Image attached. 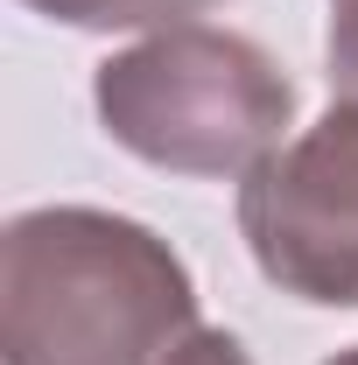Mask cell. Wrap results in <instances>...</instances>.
<instances>
[{
    "instance_id": "cell-1",
    "label": "cell",
    "mask_w": 358,
    "mask_h": 365,
    "mask_svg": "<svg viewBox=\"0 0 358 365\" xmlns=\"http://www.w3.org/2000/svg\"><path fill=\"white\" fill-rule=\"evenodd\" d=\"M197 323L183 253L140 218L43 204L0 232L7 365H169Z\"/></svg>"
},
{
    "instance_id": "cell-4",
    "label": "cell",
    "mask_w": 358,
    "mask_h": 365,
    "mask_svg": "<svg viewBox=\"0 0 358 365\" xmlns=\"http://www.w3.org/2000/svg\"><path fill=\"white\" fill-rule=\"evenodd\" d=\"M63 29H183L190 14L218 7V0H21Z\"/></svg>"
},
{
    "instance_id": "cell-2",
    "label": "cell",
    "mask_w": 358,
    "mask_h": 365,
    "mask_svg": "<svg viewBox=\"0 0 358 365\" xmlns=\"http://www.w3.org/2000/svg\"><path fill=\"white\" fill-rule=\"evenodd\" d=\"M98 127L169 176H253L295 127V85L253 36L155 29L91 78Z\"/></svg>"
},
{
    "instance_id": "cell-6",
    "label": "cell",
    "mask_w": 358,
    "mask_h": 365,
    "mask_svg": "<svg viewBox=\"0 0 358 365\" xmlns=\"http://www.w3.org/2000/svg\"><path fill=\"white\" fill-rule=\"evenodd\" d=\"M169 365H253V351H246L232 330H190Z\"/></svg>"
},
{
    "instance_id": "cell-3",
    "label": "cell",
    "mask_w": 358,
    "mask_h": 365,
    "mask_svg": "<svg viewBox=\"0 0 358 365\" xmlns=\"http://www.w3.org/2000/svg\"><path fill=\"white\" fill-rule=\"evenodd\" d=\"M239 239L281 295L358 309V98H337L239 182Z\"/></svg>"
},
{
    "instance_id": "cell-7",
    "label": "cell",
    "mask_w": 358,
    "mask_h": 365,
    "mask_svg": "<svg viewBox=\"0 0 358 365\" xmlns=\"http://www.w3.org/2000/svg\"><path fill=\"white\" fill-rule=\"evenodd\" d=\"M330 365H358V344H352V351H337V359H330Z\"/></svg>"
},
{
    "instance_id": "cell-5",
    "label": "cell",
    "mask_w": 358,
    "mask_h": 365,
    "mask_svg": "<svg viewBox=\"0 0 358 365\" xmlns=\"http://www.w3.org/2000/svg\"><path fill=\"white\" fill-rule=\"evenodd\" d=\"M330 91L337 98H358V0H330Z\"/></svg>"
}]
</instances>
